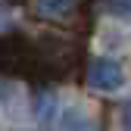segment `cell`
Wrapping results in <instances>:
<instances>
[{
    "mask_svg": "<svg viewBox=\"0 0 131 131\" xmlns=\"http://www.w3.org/2000/svg\"><path fill=\"white\" fill-rule=\"evenodd\" d=\"M88 84L94 91H119L125 84V69L116 62V59H109V56H100V59H91L88 66Z\"/></svg>",
    "mask_w": 131,
    "mask_h": 131,
    "instance_id": "cell-1",
    "label": "cell"
},
{
    "mask_svg": "<svg viewBox=\"0 0 131 131\" xmlns=\"http://www.w3.org/2000/svg\"><path fill=\"white\" fill-rule=\"evenodd\" d=\"M59 128L62 131H97V122H94V116L84 106H69V109L62 112Z\"/></svg>",
    "mask_w": 131,
    "mask_h": 131,
    "instance_id": "cell-2",
    "label": "cell"
},
{
    "mask_svg": "<svg viewBox=\"0 0 131 131\" xmlns=\"http://www.w3.org/2000/svg\"><path fill=\"white\" fill-rule=\"evenodd\" d=\"M53 112H56V94L53 91H38L35 94V116L41 125H50L53 122Z\"/></svg>",
    "mask_w": 131,
    "mask_h": 131,
    "instance_id": "cell-3",
    "label": "cell"
},
{
    "mask_svg": "<svg viewBox=\"0 0 131 131\" xmlns=\"http://www.w3.org/2000/svg\"><path fill=\"white\" fill-rule=\"evenodd\" d=\"M72 6H75V0H38L41 16H66Z\"/></svg>",
    "mask_w": 131,
    "mask_h": 131,
    "instance_id": "cell-4",
    "label": "cell"
},
{
    "mask_svg": "<svg viewBox=\"0 0 131 131\" xmlns=\"http://www.w3.org/2000/svg\"><path fill=\"white\" fill-rule=\"evenodd\" d=\"M106 13L119 16V19H131V0H106Z\"/></svg>",
    "mask_w": 131,
    "mask_h": 131,
    "instance_id": "cell-5",
    "label": "cell"
},
{
    "mask_svg": "<svg viewBox=\"0 0 131 131\" xmlns=\"http://www.w3.org/2000/svg\"><path fill=\"white\" fill-rule=\"evenodd\" d=\"M119 122H122V131H131V100L122 103V109H119Z\"/></svg>",
    "mask_w": 131,
    "mask_h": 131,
    "instance_id": "cell-6",
    "label": "cell"
}]
</instances>
